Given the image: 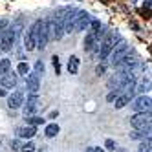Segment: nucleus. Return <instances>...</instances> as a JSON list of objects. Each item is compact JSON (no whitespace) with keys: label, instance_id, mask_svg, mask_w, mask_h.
<instances>
[{"label":"nucleus","instance_id":"nucleus-1","mask_svg":"<svg viewBox=\"0 0 152 152\" xmlns=\"http://www.w3.org/2000/svg\"><path fill=\"white\" fill-rule=\"evenodd\" d=\"M119 40V37L115 35V33H108L106 31V35L101 39V42H99V46H97V57H99L101 61H104L108 55H110V51L114 50V46H115V42Z\"/></svg>","mask_w":152,"mask_h":152},{"label":"nucleus","instance_id":"nucleus-10","mask_svg":"<svg viewBox=\"0 0 152 152\" xmlns=\"http://www.w3.org/2000/svg\"><path fill=\"white\" fill-rule=\"evenodd\" d=\"M24 103V92L22 90H15L11 95L7 97V106L11 108V110H17V108H20Z\"/></svg>","mask_w":152,"mask_h":152},{"label":"nucleus","instance_id":"nucleus-26","mask_svg":"<svg viewBox=\"0 0 152 152\" xmlns=\"http://www.w3.org/2000/svg\"><path fill=\"white\" fill-rule=\"evenodd\" d=\"M119 94H121V90H112L110 94L106 95V101H110V103H114V99H115V97H117Z\"/></svg>","mask_w":152,"mask_h":152},{"label":"nucleus","instance_id":"nucleus-28","mask_svg":"<svg viewBox=\"0 0 152 152\" xmlns=\"http://www.w3.org/2000/svg\"><path fill=\"white\" fill-rule=\"evenodd\" d=\"M9 147H11V150H20V141L18 139H11V143H9Z\"/></svg>","mask_w":152,"mask_h":152},{"label":"nucleus","instance_id":"nucleus-24","mask_svg":"<svg viewBox=\"0 0 152 152\" xmlns=\"http://www.w3.org/2000/svg\"><path fill=\"white\" fill-rule=\"evenodd\" d=\"M95 73H97V75H104V73H106V64H104V62L97 64V66H95Z\"/></svg>","mask_w":152,"mask_h":152},{"label":"nucleus","instance_id":"nucleus-31","mask_svg":"<svg viewBox=\"0 0 152 152\" xmlns=\"http://www.w3.org/2000/svg\"><path fill=\"white\" fill-rule=\"evenodd\" d=\"M4 95H7V92H6V88H2V86H0V97H4Z\"/></svg>","mask_w":152,"mask_h":152},{"label":"nucleus","instance_id":"nucleus-8","mask_svg":"<svg viewBox=\"0 0 152 152\" xmlns=\"http://www.w3.org/2000/svg\"><path fill=\"white\" fill-rule=\"evenodd\" d=\"M150 104H152L150 95H145V94L136 97V99L132 101V108L136 112H150Z\"/></svg>","mask_w":152,"mask_h":152},{"label":"nucleus","instance_id":"nucleus-6","mask_svg":"<svg viewBox=\"0 0 152 152\" xmlns=\"http://www.w3.org/2000/svg\"><path fill=\"white\" fill-rule=\"evenodd\" d=\"M130 125L134 130H143L145 126L150 125V112H136L130 117Z\"/></svg>","mask_w":152,"mask_h":152},{"label":"nucleus","instance_id":"nucleus-13","mask_svg":"<svg viewBox=\"0 0 152 152\" xmlns=\"http://www.w3.org/2000/svg\"><path fill=\"white\" fill-rule=\"evenodd\" d=\"M48 46V35H46V22L42 20L40 28H39V35H37V48L39 50H44Z\"/></svg>","mask_w":152,"mask_h":152},{"label":"nucleus","instance_id":"nucleus-29","mask_svg":"<svg viewBox=\"0 0 152 152\" xmlns=\"http://www.w3.org/2000/svg\"><path fill=\"white\" fill-rule=\"evenodd\" d=\"M51 61H53V68H55V73L59 75V72H61V64H59V57L55 55V57H53Z\"/></svg>","mask_w":152,"mask_h":152},{"label":"nucleus","instance_id":"nucleus-14","mask_svg":"<svg viewBox=\"0 0 152 152\" xmlns=\"http://www.w3.org/2000/svg\"><path fill=\"white\" fill-rule=\"evenodd\" d=\"M35 134H37V128H35V126H31V125L18 126V128H17V136H18V137H22V139H31Z\"/></svg>","mask_w":152,"mask_h":152},{"label":"nucleus","instance_id":"nucleus-32","mask_svg":"<svg viewBox=\"0 0 152 152\" xmlns=\"http://www.w3.org/2000/svg\"><path fill=\"white\" fill-rule=\"evenodd\" d=\"M0 145H2V143H0Z\"/></svg>","mask_w":152,"mask_h":152},{"label":"nucleus","instance_id":"nucleus-18","mask_svg":"<svg viewBox=\"0 0 152 152\" xmlns=\"http://www.w3.org/2000/svg\"><path fill=\"white\" fill-rule=\"evenodd\" d=\"M9 68H11V61L9 59H0V75L9 72Z\"/></svg>","mask_w":152,"mask_h":152},{"label":"nucleus","instance_id":"nucleus-30","mask_svg":"<svg viewBox=\"0 0 152 152\" xmlns=\"http://www.w3.org/2000/svg\"><path fill=\"white\" fill-rule=\"evenodd\" d=\"M86 152H104V148H101V147H90V148H86Z\"/></svg>","mask_w":152,"mask_h":152},{"label":"nucleus","instance_id":"nucleus-17","mask_svg":"<svg viewBox=\"0 0 152 152\" xmlns=\"http://www.w3.org/2000/svg\"><path fill=\"white\" fill-rule=\"evenodd\" d=\"M68 72H70L72 75H75V73L79 72V59L75 57V55H72L70 61H68Z\"/></svg>","mask_w":152,"mask_h":152},{"label":"nucleus","instance_id":"nucleus-27","mask_svg":"<svg viewBox=\"0 0 152 152\" xmlns=\"http://www.w3.org/2000/svg\"><path fill=\"white\" fill-rule=\"evenodd\" d=\"M104 148L106 150H115V141L114 139H106L104 141Z\"/></svg>","mask_w":152,"mask_h":152},{"label":"nucleus","instance_id":"nucleus-2","mask_svg":"<svg viewBox=\"0 0 152 152\" xmlns=\"http://www.w3.org/2000/svg\"><path fill=\"white\" fill-rule=\"evenodd\" d=\"M46 35H48V42L61 40L64 37V28H62V22L59 20V17L46 20Z\"/></svg>","mask_w":152,"mask_h":152},{"label":"nucleus","instance_id":"nucleus-12","mask_svg":"<svg viewBox=\"0 0 152 152\" xmlns=\"http://www.w3.org/2000/svg\"><path fill=\"white\" fill-rule=\"evenodd\" d=\"M132 97H134V90H132V92H125V94L121 92V94H119L115 99H114V103H115L114 106L117 108V110H119V108H125V106L130 103V99H132Z\"/></svg>","mask_w":152,"mask_h":152},{"label":"nucleus","instance_id":"nucleus-20","mask_svg":"<svg viewBox=\"0 0 152 152\" xmlns=\"http://www.w3.org/2000/svg\"><path fill=\"white\" fill-rule=\"evenodd\" d=\"M139 152H152V145H150V137L143 139L139 145Z\"/></svg>","mask_w":152,"mask_h":152},{"label":"nucleus","instance_id":"nucleus-23","mask_svg":"<svg viewBox=\"0 0 152 152\" xmlns=\"http://www.w3.org/2000/svg\"><path fill=\"white\" fill-rule=\"evenodd\" d=\"M44 70L46 68H44V64H42V61H37L35 62V73L37 75H42V73H44Z\"/></svg>","mask_w":152,"mask_h":152},{"label":"nucleus","instance_id":"nucleus-11","mask_svg":"<svg viewBox=\"0 0 152 152\" xmlns=\"http://www.w3.org/2000/svg\"><path fill=\"white\" fill-rule=\"evenodd\" d=\"M97 46H99V40H97L95 33H94V31H88L86 37H84V51L86 53H92V51L97 50Z\"/></svg>","mask_w":152,"mask_h":152},{"label":"nucleus","instance_id":"nucleus-21","mask_svg":"<svg viewBox=\"0 0 152 152\" xmlns=\"http://www.w3.org/2000/svg\"><path fill=\"white\" fill-rule=\"evenodd\" d=\"M17 73H20V75H28L29 73V66L26 62H20L18 66H17Z\"/></svg>","mask_w":152,"mask_h":152},{"label":"nucleus","instance_id":"nucleus-7","mask_svg":"<svg viewBox=\"0 0 152 152\" xmlns=\"http://www.w3.org/2000/svg\"><path fill=\"white\" fill-rule=\"evenodd\" d=\"M92 20V15L86 13V11H79L77 17L73 18V24H72V33H75V31H84L86 28H88Z\"/></svg>","mask_w":152,"mask_h":152},{"label":"nucleus","instance_id":"nucleus-16","mask_svg":"<svg viewBox=\"0 0 152 152\" xmlns=\"http://www.w3.org/2000/svg\"><path fill=\"white\" fill-rule=\"evenodd\" d=\"M59 125L57 123H50L46 128H44V134H46V137H55L57 134H59Z\"/></svg>","mask_w":152,"mask_h":152},{"label":"nucleus","instance_id":"nucleus-9","mask_svg":"<svg viewBox=\"0 0 152 152\" xmlns=\"http://www.w3.org/2000/svg\"><path fill=\"white\" fill-rule=\"evenodd\" d=\"M26 88H28L29 94H39V90H40V75H37V73L26 75Z\"/></svg>","mask_w":152,"mask_h":152},{"label":"nucleus","instance_id":"nucleus-25","mask_svg":"<svg viewBox=\"0 0 152 152\" xmlns=\"http://www.w3.org/2000/svg\"><path fill=\"white\" fill-rule=\"evenodd\" d=\"M7 26H9V20L7 18H0V37H2V33L6 31Z\"/></svg>","mask_w":152,"mask_h":152},{"label":"nucleus","instance_id":"nucleus-15","mask_svg":"<svg viewBox=\"0 0 152 152\" xmlns=\"http://www.w3.org/2000/svg\"><path fill=\"white\" fill-rule=\"evenodd\" d=\"M17 75L15 73H9V72H6L4 75H2V81H0V83H2V88H15V86H17Z\"/></svg>","mask_w":152,"mask_h":152},{"label":"nucleus","instance_id":"nucleus-5","mask_svg":"<svg viewBox=\"0 0 152 152\" xmlns=\"http://www.w3.org/2000/svg\"><path fill=\"white\" fill-rule=\"evenodd\" d=\"M126 53H128V44H126V42H125V40L115 42L114 50L110 51V55H108V57H112V61H110L112 66H117V64L123 61V57L126 55Z\"/></svg>","mask_w":152,"mask_h":152},{"label":"nucleus","instance_id":"nucleus-22","mask_svg":"<svg viewBox=\"0 0 152 152\" xmlns=\"http://www.w3.org/2000/svg\"><path fill=\"white\" fill-rule=\"evenodd\" d=\"M18 152H35V145L31 143V141H28V143L20 145V150Z\"/></svg>","mask_w":152,"mask_h":152},{"label":"nucleus","instance_id":"nucleus-3","mask_svg":"<svg viewBox=\"0 0 152 152\" xmlns=\"http://www.w3.org/2000/svg\"><path fill=\"white\" fill-rule=\"evenodd\" d=\"M42 20H35L31 28L26 31V37H24V48L26 51H33L37 48V35H39V28H40Z\"/></svg>","mask_w":152,"mask_h":152},{"label":"nucleus","instance_id":"nucleus-4","mask_svg":"<svg viewBox=\"0 0 152 152\" xmlns=\"http://www.w3.org/2000/svg\"><path fill=\"white\" fill-rule=\"evenodd\" d=\"M17 35H18V29L17 28H6V31L0 37V50L2 51H11L15 40H17Z\"/></svg>","mask_w":152,"mask_h":152},{"label":"nucleus","instance_id":"nucleus-19","mask_svg":"<svg viewBox=\"0 0 152 152\" xmlns=\"http://www.w3.org/2000/svg\"><path fill=\"white\" fill-rule=\"evenodd\" d=\"M42 123H44V119H42V117H39V115H28V125L37 126V125H42Z\"/></svg>","mask_w":152,"mask_h":152}]
</instances>
